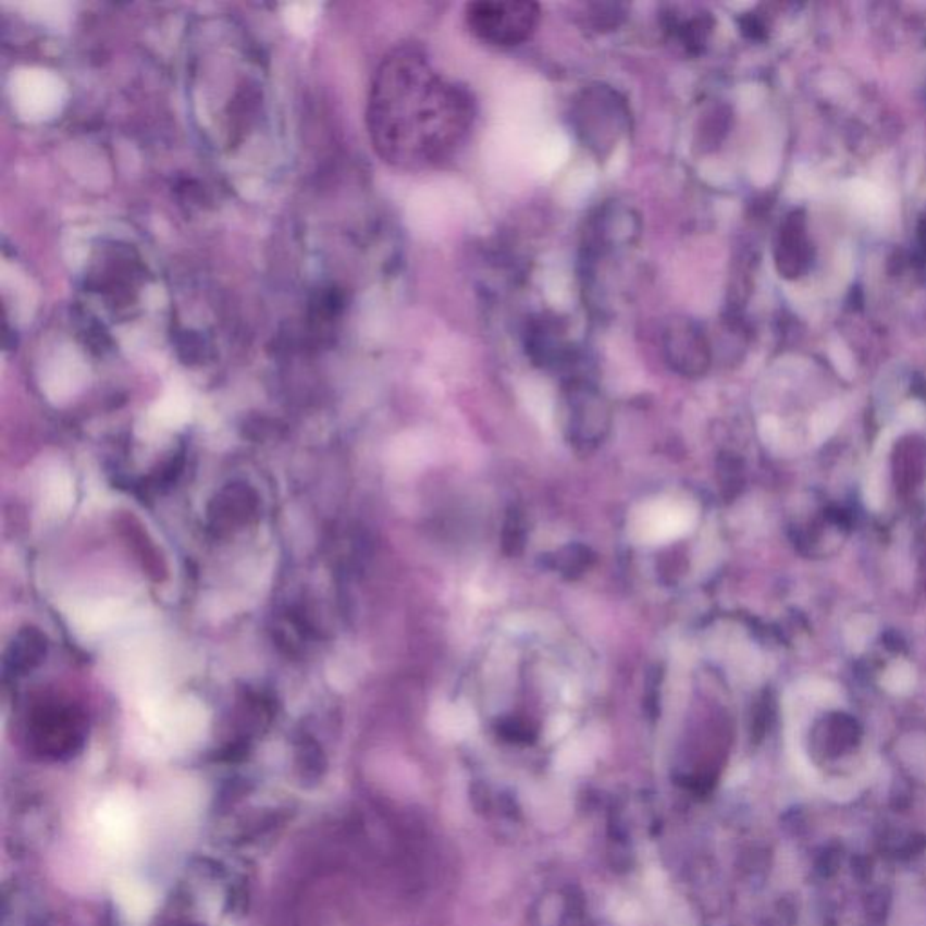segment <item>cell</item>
Instances as JSON below:
<instances>
[{
  "label": "cell",
  "mask_w": 926,
  "mask_h": 926,
  "mask_svg": "<svg viewBox=\"0 0 926 926\" xmlns=\"http://www.w3.org/2000/svg\"><path fill=\"white\" fill-rule=\"evenodd\" d=\"M669 32L679 38L682 46L691 48L695 44L706 42L709 24L706 22V16L701 13H696V16L695 13L690 16H680L674 11V15L669 16Z\"/></svg>",
  "instance_id": "cell-11"
},
{
  "label": "cell",
  "mask_w": 926,
  "mask_h": 926,
  "mask_svg": "<svg viewBox=\"0 0 926 926\" xmlns=\"http://www.w3.org/2000/svg\"><path fill=\"white\" fill-rule=\"evenodd\" d=\"M803 221L793 215L783 226L780 245H778V268L788 277H798L803 264L807 263V250L803 247Z\"/></svg>",
  "instance_id": "cell-9"
},
{
  "label": "cell",
  "mask_w": 926,
  "mask_h": 926,
  "mask_svg": "<svg viewBox=\"0 0 926 926\" xmlns=\"http://www.w3.org/2000/svg\"><path fill=\"white\" fill-rule=\"evenodd\" d=\"M803 699L813 702L814 706L835 709L843 704V693L838 686L829 680L808 679L802 686Z\"/></svg>",
  "instance_id": "cell-14"
},
{
  "label": "cell",
  "mask_w": 926,
  "mask_h": 926,
  "mask_svg": "<svg viewBox=\"0 0 926 926\" xmlns=\"http://www.w3.org/2000/svg\"><path fill=\"white\" fill-rule=\"evenodd\" d=\"M916 669L906 660H896L884 674L881 684L892 695H909L916 688Z\"/></svg>",
  "instance_id": "cell-13"
},
{
  "label": "cell",
  "mask_w": 926,
  "mask_h": 926,
  "mask_svg": "<svg viewBox=\"0 0 926 926\" xmlns=\"http://www.w3.org/2000/svg\"><path fill=\"white\" fill-rule=\"evenodd\" d=\"M903 420H905L906 428H917V425H922L923 422L922 411H917L916 407H909V409H905V412H903Z\"/></svg>",
  "instance_id": "cell-16"
},
{
  "label": "cell",
  "mask_w": 926,
  "mask_h": 926,
  "mask_svg": "<svg viewBox=\"0 0 926 926\" xmlns=\"http://www.w3.org/2000/svg\"><path fill=\"white\" fill-rule=\"evenodd\" d=\"M471 92L440 73L422 49H397L371 87L370 133L384 160L422 171L449 160L471 133Z\"/></svg>",
  "instance_id": "cell-1"
},
{
  "label": "cell",
  "mask_w": 926,
  "mask_h": 926,
  "mask_svg": "<svg viewBox=\"0 0 926 926\" xmlns=\"http://www.w3.org/2000/svg\"><path fill=\"white\" fill-rule=\"evenodd\" d=\"M628 113L625 103L617 98L616 92L606 87L587 89L579 98L573 111V124L581 134L584 144L603 152L606 147L617 144L619 134L625 131Z\"/></svg>",
  "instance_id": "cell-3"
},
{
  "label": "cell",
  "mask_w": 926,
  "mask_h": 926,
  "mask_svg": "<svg viewBox=\"0 0 926 926\" xmlns=\"http://www.w3.org/2000/svg\"><path fill=\"white\" fill-rule=\"evenodd\" d=\"M691 513L679 505H655L646 510L639 530L644 540L659 541L682 534L690 527Z\"/></svg>",
  "instance_id": "cell-8"
},
{
  "label": "cell",
  "mask_w": 926,
  "mask_h": 926,
  "mask_svg": "<svg viewBox=\"0 0 926 926\" xmlns=\"http://www.w3.org/2000/svg\"><path fill=\"white\" fill-rule=\"evenodd\" d=\"M876 633H878V622L874 617L867 616V614L852 617L845 627L847 649L854 654H860L867 649L868 644L873 643Z\"/></svg>",
  "instance_id": "cell-12"
},
{
  "label": "cell",
  "mask_w": 926,
  "mask_h": 926,
  "mask_svg": "<svg viewBox=\"0 0 926 926\" xmlns=\"http://www.w3.org/2000/svg\"><path fill=\"white\" fill-rule=\"evenodd\" d=\"M889 440H879L876 456H874L873 466L868 469L865 483H863V498L867 504L868 509H884L885 498H887V485H885V455H887Z\"/></svg>",
  "instance_id": "cell-10"
},
{
  "label": "cell",
  "mask_w": 926,
  "mask_h": 926,
  "mask_svg": "<svg viewBox=\"0 0 926 926\" xmlns=\"http://www.w3.org/2000/svg\"><path fill=\"white\" fill-rule=\"evenodd\" d=\"M48 644L37 628H24L5 650L4 668L11 675H26L42 663Z\"/></svg>",
  "instance_id": "cell-7"
},
{
  "label": "cell",
  "mask_w": 926,
  "mask_h": 926,
  "mask_svg": "<svg viewBox=\"0 0 926 926\" xmlns=\"http://www.w3.org/2000/svg\"><path fill=\"white\" fill-rule=\"evenodd\" d=\"M663 346L669 365L684 375L701 373L709 362L706 335L688 319H675L664 328Z\"/></svg>",
  "instance_id": "cell-5"
},
{
  "label": "cell",
  "mask_w": 926,
  "mask_h": 926,
  "mask_svg": "<svg viewBox=\"0 0 926 926\" xmlns=\"http://www.w3.org/2000/svg\"><path fill=\"white\" fill-rule=\"evenodd\" d=\"M84 717L75 707L46 702L32 717V734L40 750L60 756L75 751L84 740Z\"/></svg>",
  "instance_id": "cell-4"
},
{
  "label": "cell",
  "mask_w": 926,
  "mask_h": 926,
  "mask_svg": "<svg viewBox=\"0 0 926 926\" xmlns=\"http://www.w3.org/2000/svg\"><path fill=\"white\" fill-rule=\"evenodd\" d=\"M258 496L245 483H231L221 491L210 509V521L215 529L236 530L247 526L258 513Z\"/></svg>",
  "instance_id": "cell-6"
},
{
  "label": "cell",
  "mask_w": 926,
  "mask_h": 926,
  "mask_svg": "<svg viewBox=\"0 0 926 926\" xmlns=\"http://www.w3.org/2000/svg\"><path fill=\"white\" fill-rule=\"evenodd\" d=\"M836 423H838V417H836L835 412L825 411L814 418V442L822 444V442L829 439L830 434L835 433Z\"/></svg>",
  "instance_id": "cell-15"
},
{
  "label": "cell",
  "mask_w": 926,
  "mask_h": 926,
  "mask_svg": "<svg viewBox=\"0 0 926 926\" xmlns=\"http://www.w3.org/2000/svg\"><path fill=\"white\" fill-rule=\"evenodd\" d=\"M541 10L535 2L482 0L467 5L466 21L482 42L513 48L527 42L540 24Z\"/></svg>",
  "instance_id": "cell-2"
}]
</instances>
